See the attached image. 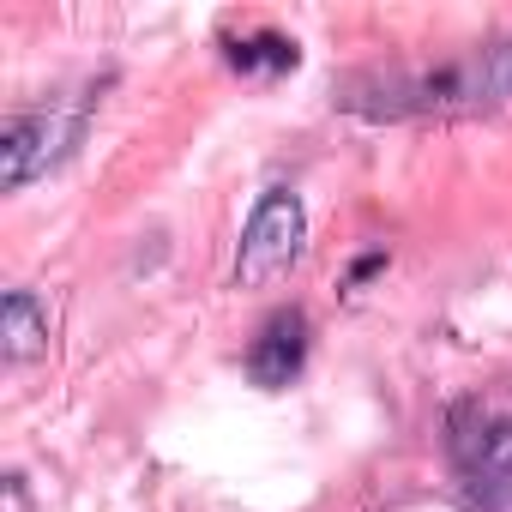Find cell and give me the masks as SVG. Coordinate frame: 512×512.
<instances>
[{
	"instance_id": "obj_1",
	"label": "cell",
	"mask_w": 512,
	"mask_h": 512,
	"mask_svg": "<svg viewBox=\"0 0 512 512\" xmlns=\"http://www.w3.org/2000/svg\"><path fill=\"white\" fill-rule=\"evenodd\" d=\"M302 241H308V211L290 187H272L260 205H253L241 247H235V284L241 290H266L278 284L296 260H302Z\"/></svg>"
},
{
	"instance_id": "obj_2",
	"label": "cell",
	"mask_w": 512,
	"mask_h": 512,
	"mask_svg": "<svg viewBox=\"0 0 512 512\" xmlns=\"http://www.w3.org/2000/svg\"><path fill=\"white\" fill-rule=\"evenodd\" d=\"M67 139H73V127H61L55 115H13L0 127V187L7 193L31 187L67 151Z\"/></svg>"
},
{
	"instance_id": "obj_3",
	"label": "cell",
	"mask_w": 512,
	"mask_h": 512,
	"mask_svg": "<svg viewBox=\"0 0 512 512\" xmlns=\"http://www.w3.org/2000/svg\"><path fill=\"white\" fill-rule=\"evenodd\" d=\"M302 362H308V320H302L296 308L272 314L260 332H253V344H247V374H253V386H290V380L302 374Z\"/></svg>"
},
{
	"instance_id": "obj_4",
	"label": "cell",
	"mask_w": 512,
	"mask_h": 512,
	"mask_svg": "<svg viewBox=\"0 0 512 512\" xmlns=\"http://www.w3.org/2000/svg\"><path fill=\"white\" fill-rule=\"evenodd\" d=\"M458 452L476 476V494H488L500 506V494H512V422L506 416H482L476 434H458Z\"/></svg>"
},
{
	"instance_id": "obj_5",
	"label": "cell",
	"mask_w": 512,
	"mask_h": 512,
	"mask_svg": "<svg viewBox=\"0 0 512 512\" xmlns=\"http://www.w3.org/2000/svg\"><path fill=\"white\" fill-rule=\"evenodd\" d=\"M0 344H7L13 362H31L49 350V314L37 308L31 290H7V302H0Z\"/></svg>"
}]
</instances>
